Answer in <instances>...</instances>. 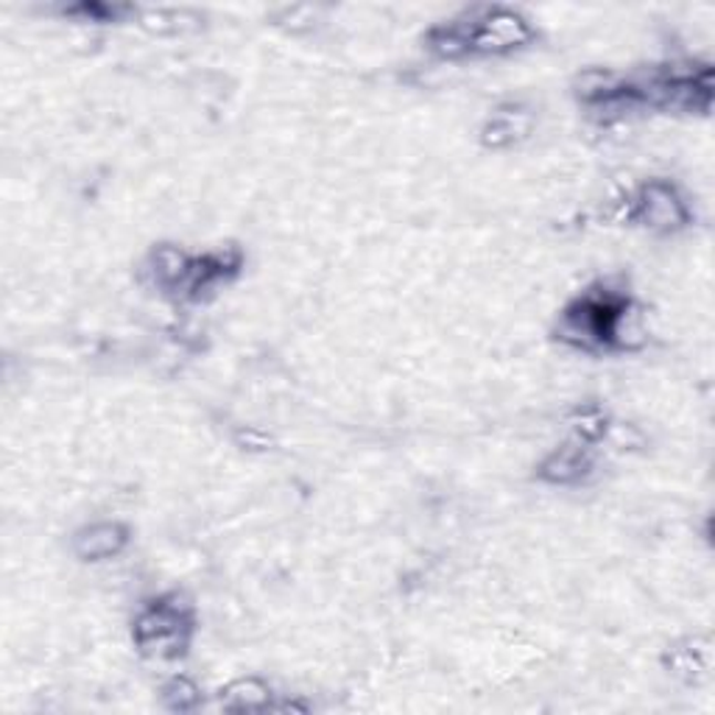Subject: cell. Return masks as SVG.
<instances>
[{
  "instance_id": "1",
  "label": "cell",
  "mask_w": 715,
  "mask_h": 715,
  "mask_svg": "<svg viewBox=\"0 0 715 715\" xmlns=\"http://www.w3.org/2000/svg\"><path fill=\"white\" fill-rule=\"evenodd\" d=\"M190 621L182 607L174 603H155L148 607L135 623V638L143 651L155 656H177L188 643Z\"/></svg>"
},
{
  "instance_id": "2",
  "label": "cell",
  "mask_w": 715,
  "mask_h": 715,
  "mask_svg": "<svg viewBox=\"0 0 715 715\" xmlns=\"http://www.w3.org/2000/svg\"><path fill=\"white\" fill-rule=\"evenodd\" d=\"M532 40V25L512 9H490L470 25V51H508Z\"/></svg>"
},
{
  "instance_id": "3",
  "label": "cell",
  "mask_w": 715,
  "mask_h": 715,
  "mask_svg": "<svg viewBox=\"0 0 715 715\" xmlns=\"http://www.w3.org/2000/svg\"><path fill=\"white\" fill-rule=\"evenodd\" d=\"M634 219L643 221L651 230H676L687 221V208L671 185L651 182L638 196Z\"/></svg>"
},
{
  "instance_id": "4",
  "label": "cell",
  "mask_w": 715,
  "mask_h": 715,
  "mask_svg": "<svg viewBox=\"0 0 715 715\" xmlns=\"http://www.w3.org/2000/svg\"><path fill=\"white\" fill-rule=\"evenodd\" d=\"M126 528L120 523H95V526H87L84 532H78L76 543V556L90 561L109 559V556H118L126 545Z\"/></svg>"
},
{
  "instance_id": "5",
  "label": "cell",
  "mask_w": 715,
  "mask_h": 715,
  "mask_svg": "<svg viewBox=\"0 0 715 715\" xmlns=\"http://www.w3.org/2000/svg\"><path fill=\"white\" fill-rule=\"evenodd\" d=\"M590 470V459H587L581 444H565V448L554 450L543 462V479L550 484H574V481L585 479Z\"/></svg>"
},
{
  "instance_id": "6",
  "label": "cell",
  "mask_w": 715,
  "mask_h": 715,
  "mask_svg": "<svg viewBox=\"0 0 715 715\" xmlns=\"http://www.w3.org/2000/svg\"><path fill=\"white\" fill-rule=\"evenodd\" d=\"M528 129H532V115L523 109H501L486 124L484 140L490 146H508V143L521 140Z\"/></svg>"
},
{
  "instance_id": "7",
  "label": "cell",
  "mask_w": 715,
  "mask_h": 715,
  "mask_svg": "<svg viewBox=\"0 0 715 715\" xmlns=\"http://www.w3.org/2000/svg\"><path fill=\"white\" fill-rule=\"evenodd\" d=\"M269 698H272V693H269V687L257 680H238L232 682L227 691H221V704H224L227 709L266 707Z\"/></svg>"
},
{
  "instance_id": "8",
  "label": "cell",
  "mask_w": 715,
  "mask_h": 715,
  "mask_svg": "<svg viewBox=\"0 0 715 715\" xmlns=\"http://www.w3.org/2000/svg\"><path fill=\"white\" fill-rule=\"evenodd\" d=\"M166 698L174 709H188V707H193L196 698H199V691H196L188 680H182V676H179V680H174L171 685L166 687Z\"/></svg>"
}]
</instances>
